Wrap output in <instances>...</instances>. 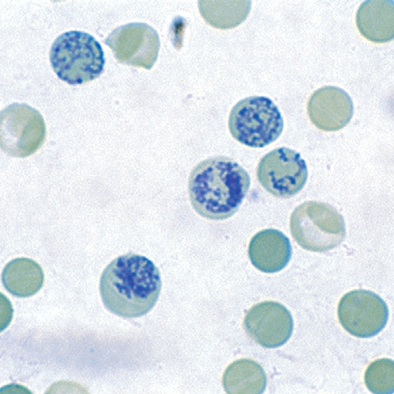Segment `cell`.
<instances>
[{
    "mask_svg": "<svg viewBox=\"0 0 394 394\" xmlns=\"http://www.w3.org/2000/svg\"><path fill=\"white\" fill-rule=\"evenodd\" d=\"M162 288L159 269L144 256L129 253L114 259L101 274L99 291L105 306L125 318L147 313Z\"/></svg>",
    "mask_w": 394,
    "mask_h": 394,
    "instance_id": "obj_1",
    "label": "cell"
},
{
    "mask_svg": "<svg viewBox=\"0 0 394 394\" xmlns=\"http://www.w3.org/2000/svg\"><path fill=\"white\" fill-rule=\"evenodd\" d=\"M250 184L247 171L224 156L207 159L192 170L188 188L191 204L200 216L226 219L237 210Z\"/></svg>",
    "mask_w": 394,
    "mask_h": 394,
    "instance_id": "obj_2",
    "label": "cell"
},
{
    "mask_svg": "<svg viewBox=\"0 0 394 394\" xmlns=\"http://www.w3.org/2000/svg\"><path fill=\"white\" fill-rule=\"evenodd\" d=\"M50 61L58 77L71 85L98 78L105 64L101 46L92 35L71 31L60 35L53 43Z\"/></svg>",
    "mask_w": 394,
    "mask_h": 394,
    "instance_id": "obj_3",
    "label": "cell"
},
{
    "mask_svg": "<svg viewBox=\"0 0 394 394\" xmlns=\"http://www.w3.org/2000/svg\"><path fill=\"white\" fill-rule=\"evenodd\" d=\"M290 230L296 243L310 251L323 252L339 245L345 236L342 215L330 205L305 202L291 214Z\"/></svg>",
    "mask_w": 394,
    "mask_h": 394,
    "instance_id": "obj_4",
    "label": "cell"
},
{
    "mask_svg": "<svg viewBox=\"0 0 394 394\" xmlns=\"http://www.w3.org/2000/svg\"><path fill=\"white\" fill-rule=\"evenodd\" d=\"M229 128L232 137L251 147H263L281 134L283 121L276 105L269 98L252 96L238 101L231 109Z\"/></svg>",
    "mask_w": 394,
    "mask_h": 394,
    "instance_id": "obj_5",
    "label": "cell"
},
{
    "mask_svg": "<svg viewBox=\"0 0 394 394\" xmlns=\"http://www.w3.org/2000/svg\"><path fill=\"white\" fill-rule=\"evenodd\" d=\"M45 136L43 118L36 109L16 103L1 111L0 148L8 155L24 158L32 155L42 145Z\"/></svg>",
    "mask_w": 394,
    "mask_h": 394,
    "instance_id": "obj_6",
    "label": "cell"
},
{
    "mask_svg": "<svg viewBox=\"0 0 394 394\" xmlns=\"http://www.w3.org/2000/svg\"><path fill=\"white\" fill-rule=\"evenodd\" d=\"M308 176L305 162L297 152L281 147L265 155L257 169L258 181L272 195L289 198L304 187Z\"/></svg>",
    "mask_w": 394,
    "mask_h": 394,
    "instance_id": "obj_7",
    "label": "cell"
},
{
    "mask_svg": "<svg viewBox=\"0 0 394 394\" xmlns=\"http://www.w3.org/2000/svg\"><path fill=\"white\" fill-rule=\"evenodd\" d=\"M337 315L341 326L350 334L368 338L384 328L389 318V309L378 295L359 289L350 291L341 297Z\"/></svg>",
    "mask_w": 394,
    "mask_h": 394,
    "instance_id": "obj_8",
    "label": "cell"
},
{
    "mask_svg": "<svg viewBox=\"0 0 394 394\" xmlns=\"http://www.w3.org/2000/svg\"><path fill=\"white\" fill-rule=\"evenodd\" d=\"M104 43L123 64L150 69L157 61L160 40L157 31L142 23H131L114 29Z\"/></svg>",
    "mask_w": 394,
    "mask_h": 394,
    "instance_id": "obj_9",
    "label": "cell"
},
{
    "mask_svg": "<svg viewBox=\"0 0 394 394\" xmlns=\"http://www.w3.org/2000/svg\"><path fill=\"white\" fill-rule=\"evenodd\" d=\"M244 328L249 335L261 346L276 348L285 344L293 330L290 312L281 303L265 301L253 306L247 312Z\"/></svg>",
    "mask_w": 394,
    "mask_h": 394,
    "instance_id": "obj_10",
    "label": "cell"
},
{
    "mask_svg": "<svg viewBox=\"0 0 394 394\" xmlns=\"http://www.w3.org/2000/svg\"><path fill=\"white\" fill-rule=\"evenodd\" d=\"M307 111L312 123L324 131L340 130L350 122L353 104L348 94L335 86H324L315 91L308 102Z\"/></svg>",
    "mask_w": 394,
    "mask_h": 394,
    "instance_id": "obj_11",
    "label": "cell"
},
{
    "mask_svg": "<svg viewBox=\"0 0 394 394\" xmlns=\"http://www.w3.org/2000/svg\"><path fill=\"white\" fill-rule=\"evenodd\" d=\"M252 264L265 273H274L284 268L291 256L288 238L281 231L267 229L257 233L248 247Z\"/></svg>",
    "mask_w": 394,
    "mask_h": 394,
    "instance_id": "obj_12",
    "label": "cell"
},
{
    "mask_svg": "<svg viewBox=\"0 0 394 394\" xmlns=\"http://www.w3.org/2000/svg\"><path fill=\"white\" fill-rule=\"evenodd\" d=\"M356 21L359 32L368 40L382 43L392 40L394 36L393 1H364L358 9Z\"/></svg>",
    "mask_w": 394,
    "mask_h": 394,
    "instance_id": "obj_13",
    "label": "cell"
},
{
    "mask_svg": "<svg viewBox=\"0 0 394 394\" xmlns=\"http://www.w3.org/2000/svg\"><path fill=\"white\" fill-rule=\"evenodd\" d=\"M1 278L3 286L9 293L17 297H26L33 296L41 288L44 273L35 261L18 258L5 265Z\"/></svg>",
    "mask_w": 394,
    "mask_h": 394,
    "instance_id": "obj_14",
    "label": "cell"
},
{
    "mask_svg": "<svg viewBox=\"0 0 394 394\" xmlns=\"http://www.w3.org/2000/svg\"><path fill=\"white\" fill-rule=\"evenodd\" d=\"M228 394H260L266 385L265 373L261 365L250 359H240L230 364L222 379Z\"/></svg>",
    "mask_w": 394,
    "mask_h": 394,
    "instance_id": "obj_15",
    "label": "cell"
},
{
    "mask_svg": "<svg viewBox=\"0 0 394 394\" xmlns=\"http://www.w3.org/2000/svg\"><path fill=\"white\" fill-rule=\"evenodd\" d=\"M199 12L215 28L226 30L240 24L247 18L251 7L250 0H199Z\"/></svg>",
    "mask_w": 394,
    "mask_h": 394,
    "instance_id": "obj_16",
    "label": "cell"
},
{
    "mask_svg": "<svg viewBox=\"0 0 394 394\" xmlns=\"http://www.w3.org/2000/svg\"><path fill=\"white\" fill-rule=\"evenodd\" d=\"M364 384L369 391L376 394H390L394 390V362L388 358L373 361L366 368Z\"/></svg>",
    "mask_w": 394,
    "mask_h": 394,
    "instance_id": "obj_17",
    "label": "cell"
}]
</instances>
